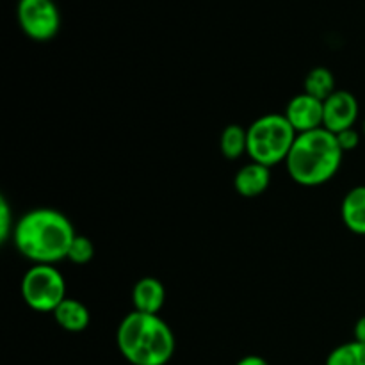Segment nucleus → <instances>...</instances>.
Listing matches in <instances>:
<instances>
[{
  "label": "nucleus",
  "instance_id": "f257e3e1",
  "mask_svg": "<svg viewBox=\"0 0 365 365\" xmlns=\"http://www.w3.org/2000/svg\"><path fill=\"white\" fill-rule=\"evenodd\" d=\"M75 228L63 212L56 209H32L14 225L13 242L24 259L32 264H48L68 259L75 239Z\"/></svg>",
  "mask_w": 365,
  "mask_h": 365
},
{
  "label": "nucleus",
  "instance_id": "f03ea898",
  "mask_svg": "<svg viewBox=\"0 0 365 365\" xmlns=\"http://www.w3.org/2000/svg\"><path fill=\"white\" fill-rule=\"evenodd\" d=\"M116 344L121 356L130 365H166L177 348L173 330L159 314L135 310L121 319Z\"/></svg>",
  "mask_w": 365,
  "mask_h": 365
},
{
  "label": "nucleus",
  "instance_id": "7ed1b4c3",
  "mask_svg": "<svg viewBox=\"0 0 365 365\" xmlns=\"http://www.w3.org/2000/svg\"><path fill=\"white\" fill-rule=\"evenodd\" d=\"M344 152L339 146L337 135L327 128L298 134L285 166L289 177L303 187H317L337 175Z\"/></svg>",
  "mask_w": 365,
  "mask_h": 365
},
{
  "label": "nucleus",
  "instance_id": "20e7f679",
  "mask_svg": "<svg viewBox=\"0 0 365 365\" xmlns=\"http://www.w3.org/2000/svg\"><path fill=\"white\" fill-rule=\"evenodd\" d=\"M248 152L252 163L273 168L285 163L294 145L296 130L280 113H269L257 118L248 128Z\"/></svg>",
  "mask_w": 365,
  "mask_h": 365
},
{
  "label": "nucleus",
  "instance_id": "39448f33",
  "mask_svg": "<svg viewBox=\"0 0 365 365\" xmlns=\"http://www.w3.org/2000/svg\"><path fill=\"white\" fill-rule=\"evenodd\" d=\"M21 298L36 312H52L66 299V282L59 269L34 264L21 278Z\"/></svg>",
  "mask_w": 365,
  "mask_h": 365
},
{
  "label": "nucleus",
  "instance_id": "423d86ee",
  "mask_svg": "<svg viewBox=\"0 0 365 365\" xmlns=\"http://www.w3.org/2000/svg\"><path fill=\"white\" fill-rule=\"evenodd\" d=\"M16 16L24 34L32 41H50L61 29V13L53 0H18Z\"/></svg>",
  "mask_w": 365,
  "mask_h": 365
},
{
  "label": "nucleus",
  "instance_id": "0eeeda50",
  "mask_svg": "<svg viewBox=\"0 0 365 365\" xmlns=\"http://www.w3.org/2000/svg\"><path fill=\"white\" fill-rule=\"evenodd\" d=\"M359 100L349 91H335L323 102V128L331 134H341L348 128H355L359 120Z\"/></svg>",
  "mask_w": 365,
  "mask_h": 365
},
{
  "label": "nucleus",
  "instance_id": "6e6552de",
  "mask_svg": "<svg viewBox=\"0 0 365 365\" xmlns=\"http://www.w3.org/2000/svg\"><path fill=\"white\" fill-rule=\"evenodd\" d=\"M284 116L292 125L296 134L317 130L323 128V102L303 91L289 100Z\"/></svg>",
  "mask_w": 365,
  "mask_h": 365
},
{
  "label": "nucleus",
  "instance_id": "1a4fd4ad",
  "mask_svg": "<svg viewBox=\"0 0 365 365\" xmlns=\"http://www.w3.org/2000/svg\"><path fill=\"white\" fill-rule=\"evenodd\" d=\"M166 302V289L163 282L153 277H145L132 289V303L135 312L159 314Z\"/></svg>",
  "mask_w": 365,
  "mask_h": 365
},
{
  "label": "nucleus",
  "instance_id": "9d476101",
  "mask_svg": "<svg viewBox=\"0 0 365 365\" xmlns=\"http://www.w3.org/2000/svg\"><path fill=\"white\" fill-rule=\"evenodd\" d=\"M271 184V168L259 163H250L235 173L234 187L245 198H257Z\"/></svg>",
  "mask_w": 365,
  "mask_h": 365
},
{
  "label": "nucleus",
  "instance_id": "9b49d317",
  "mask_svg": "<svg viewBox=\"0 0 365 365\" xmlns=\"http://www.w3.org/2000/svg\"><path fill=\"white\" fill-rule=\"evenodd\" d=\"M344 227L356 235H365V185H356L346 192L341 203Z\"/></svg>",
  "mask_w": 365,
  "mask_h": 365
},
{
  "label": "nucleus",
  "instance_id": "f8f14e48",
  "mask_svg": "<svg viewBox=\"0 0 365 365\" xmlns=\"http://www.w3.org/2000/svg\"><path fill=\"white\" fill-rule=\"evenodd\" d=\"M53 317H56V323L64 331H70V334H81V331H84L89 327V321H91L88 307L73 298L64 299L53 310Z\"/></svg>",
  "mask_w": 365,
  "mask_h": 365
},
{
  "label": "nucleus",
  "instance_id": "ddd939ff",
  "mask_svg": "<svg viewBox=\"0 0 365 365\" xmlns=\"http://www.w3.org/2000/svg\"><path fill=\"white\" fill-rule=\"evenodd\" d=\"M220 150L225 159L237 160L239 157L248 152V132L241 125H227L221 132Z\"/></svg>",
  "mask_w": 365,
  "mask_h": 365
},
{
  "label": "nucleus",
  "instance_id": "4468645a",
  "mask_svg": "<svg viewBox=\"0 0 365 365\" xmlns=\"http://www.w3.org/2000/svg\"><path fill=\"white\" fill-rule=\"evenodd\" d=\"M335 91H337V89H335V77L334 73H331V70H328V68L324 66H316L307 73L305 77L307 95L324 102V100H327L328 96L334 95Z\"/></svg>",
  "mask_w": 365,
  "mask_h": 365
},
{
  "label": "nucleus",
  "instance_id": "2eb2a0df",
  "mask_svg": "<svg viewBox=\"0 0 365 365\" xmlns=\"http://www.w3.org/2000/svg\"><path fill=\"white\" fill-rule=\"evenodd\" d=\"M327 365H365V344L351 341L337 346L328 355Z\"/></svg>",
  "mask_w": 365,
  "mask_h": 365
},
{
  "label": "nucleus",
  "instance_id": "dca6fc26",
  "mask_svg": "<svg viewBox=\"0 0 365 365\" xmlns=\"http://www.w3.org/2000/svg\"><path fill=\"white\" fill-rule=\"evenodd\" d=\"M93 257H95V246H93L91 239L78 234L75 235L70 252H68V260L77 264V266H84V264L91 262Z\"/></svg>",
  "mask_w": 365,
  "mask_h": 365
},
{
  "label": "nucleus",
  "instance_id": "f3484780",
  "mask_svg": "<svg viewBox=\"0 0 365 365\" xmlns=\"http://www.w3.org/2000/svg\"><path fill=\"white\" fill-rule=\"evenodd\" d=\"M14 225L16 223H13V212H11L9 203L4 196H0V242H7V239L14 232Z\"/></svg>",
  "mask_w": 365,
  "mask_h": 365
},
{
  "label": "nucleus",
  "instance_id": "a211bd4d",
  "mask_svg": "<svg viewBox=\"0 0 365 365\" xmlns=\"http://www.w3.org/2000/svg\"><path fill=\"white\" fill-rule=\"evenodd\" d=\"M337 141L342 152H351V150H355L360 145V132L356 128H348V130L337 134Z\"/></svg>",
  "mask_w": 365,
  "mask_h": 365
},
{
  "label": "nucleus",
  "instance_id": "6ab92c4d",
  "mask_svg": "<svg viewBox=\"0 0 365 365\" xmlns=\"http://www.w3.org/2000/svg\"><path fill=\"white\" fill-rule=\"evenodd\" d=\"M353 337H355L353 341L365 344V316L360 317V319L355 323V328H353Z\"/></svg>",
  "mask_w": 365,
  "mask_h": 365
},
{
  "label": "nucleus",
  "instance_id": "aec40b11",
  "mask_svg": "<svg viewBox=\"0 0 365 365\" xmlns=\"http://www.w3.org/2000/svg\"><path fill=\"white\" fill-rule=\"evenodd\" d=\"M235 365H271V364L259 355H248V356H242V359Z\"/></svg>",
  "mask_w": 365,
  "mask_h": 365
},
{
  "label": "nucleus",
  "instance_id": "412c9836",
  "mask_svg": "<svg viewBox=\"0 0 365 365\" xmlns=\"http://www.w3.org/2000/svg\"><path fill=\"white\" fill-rule=\"evenodd\" d=\"M364 138H365V121H364Z\"/></svg>",
  "mask_w": 365,
  "mask_h": 365
}]
</instances>
